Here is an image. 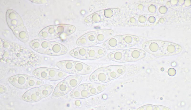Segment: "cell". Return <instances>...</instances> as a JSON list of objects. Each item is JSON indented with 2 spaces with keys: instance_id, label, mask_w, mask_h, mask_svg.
I'll return each mask as SVG.
<instances>
[{
  "instance_id": "cell-1",
  "label": "cell",
  "mask_w": 191,
  "mask_h": 110,
  "mask_svg": "<svg viewBox=\"0 0 191 110\" xmlns=\"http://www.w3.org/2000/svg\"><path fill=\"white\" fill-rule=\"evenodd\" d=\"M143 49L149 53L156 55H175L177 50L175 43L158 40L150 41L144 43Z\"/></svg>"
},
{
  "instance_id": "cell-2",
  "label": "cell",
  "mask_w": 191,
  "mask_h": 110,
  "mask_svg": "<svg viewBox=\"0 0 191 110\" xmlns=\"http://www.w3.org/2000/svg\"><path fill=\"white\" fill-rule=\"evenodd\" d=\"M89 79L92 82L100 83L110 81L108 75L106 67H101L96 70L90 75Z\"/></svg>"
},
{
  "instance_id": "cell-3",
  "label": "cell",
  "mask_w": 191,
  "mask_h": 110,
  "mask_svg": "<svg viewBox=\"0 0 191 110\" xmlns=\"http://www.w3.org/2000/svg\"><path fill=\"white\" fill-rule=\"evenodd\" d=\"M76 43L79 46L85 47L92 46L97 44L95 31L84 34L77 40Z\"/></svg>"
},
{
  "instance_id": "cell-4",
  "label": "cell",
  "mask_w": 191,
  "mask_h": 110,
  "mask_svg": "<svg viewBox=\"0 0 191 110\" xmlns=\"http://www.w3.org/2000/svg\"><path fill=\"white\" fill-rule=\"evenodd\" d=\"M103 47L110 50L122 49V35H117L111 37L103 43Z\"/></svg>"
},
{
  "instance_id": "cell-5",
  "label": "cell",
  "mask_w": 191,
  "mask_h": 110,
  "mask_svg": "<svg viewBox=\"0 0 191 110\" xmlns=\"http://www.w3.org/2000/svg\"><path fill=\"white\" fill-rule=\"evenodd\" d=\"M29 76L24 74L17 75L10 77L9 81L11 83L17 87L26 89L28 87L27 82Z\"/></svg>"
},
{
  "instance_id": "cell-6",
  "label": "cell",
  "mask_w": 191,
  "mask_h": 110,
  "mask_svg": "<svg viewBox=\"0 0 191 110\" xmlns=\"http://www.w3.org/2000/svg\"><path fill=\"white\" fill-rule=\"evenodd\" d=\"M106 53L104 48L97 46H92L87 47V59L94 60L102 57Z\"/></svg>"
},
{
  "instance_id": "cell-7",
  "label": "cell",
  "mask_w": 191,
  "mask_h": 110,
  "mask_svg": "<svg viewBox=\"0 0 191 110\" xmlns=\"http://www.w3.org/2000/svg\"><path fill=\"white\" fill-rule=\"evenodd\" d=\"M68 51L67 48L63 45L56 42L51 41L48 55L57 56L66 54Z\"/></svg>"
},
{
  "instance_id": "cell-8",
  "label": "cell",
  "mask_w": 191,
  "mask_h": 110,
  "mask_svg": "<svg viewBox=\"0 0 191 110\" xmlns=\"http://www.w3.org/2000/svg\"><path fill=\"white\" fill-rule=\"evenodd\" d=\"M108 75L110 80L117 78L123 74L125 67L121 65H111L106 67Z\"/></svg>"
},
{
  "instance_id": "cell-9",
  "label": "cell",
  "mask_w": 191,
  "mask_h": 110,
  "mask_svg": "<svg viewBox=\"0 0 191 110\" xmlns=\"http://www.w3.org/2000/svg\"><path fill=\"white\" fill-rule=\"evenodd\" d=\"M107 57L114 61L122 63L127 62L126 49H119L111 52L108 54Z\"/></svg>"
},
{
  "instance_id": "cell-10",
  "label": "cell",
  "mask_w": 191,
  "mask_h": 110,
  "mask_svg": "<svg viewBox=\"0 0 191 110\" xmlns=\"http://www.w3.org/2000/svg\"><path fill=\"white\" fill-rule=\"evenodd\" d=\"M126 52L127 62L138 61L143 58L146 55L143 50L135 48L127 49Z\"/></svg>"
},
{
  "instance_id": "cell-11",
  "label": "cell",
  "mask_w": 191,
  "mask_h": 110,
  "mask_svg": "<svg viewBox=\"0 0 191 110\" xmlns=\"http://www.w3.org/2000/svg\"><path fill=\"white\" fill-rule=\"evenodd\" d=\"M22 98L23 100L29 102L39 101L42 98L39 88L35 87L28 90L23 95Z\"/></svg>"
},
{
  "instance_id": "cell-12",
  "label": "cell",
  "mask_w": 191,
  "mask_h": 110,
  "mask_svg": "<svg viewBox=\"0 0 191 110\" xmlns=\"http://www.w3.org/2000/svg\"><path fill=\"white\" fill-rule=\"evenodd\" d=\"M97 44L103 43L111 37L114 32L112 30L103 29L95 31Z\"/></svg>"
},
{
  "instance_id": "cell-13",
  "label": "cell",
  "mask_w": 191,
  "mask_h": 110,
  "mask_svg": "<svg viewBox=\"0 0 191 110\" xmlns=\"http://www.w3.org/2000/svg\"><path fill=\"white\" fill-rule=\"evenodd\" d=\"M57 34L59 37L62 35L68 36L75 31V27L72 25L60 24L55 25Z\"/></svg>"
},
{
  "instance_id": "cell-14",
  "label": "cell",
  "mask_w": 191,
  "mask_h": 110,
  "mask_svg": "<svg viewBox=\"0 0 191 110\" xmlns=\"http://www.w3.org/2000/svg\"><path fill=\"white\" fill-rule=\"evenodd\" d=\"M92 71L91 68L83 62L75 61L73 74L83 75L89 74Z\"/></svg>"
},
{
  "instance_id": "cell-15",
  "label": "cell",
  "mask_w": 191,
  "mask_h": 110,
  "mask_svg": "<svg viewBox=\"0 0 191 110\" xmlns=\"http://www.w3.org/2000/svg\"><path fill=\"white\" fill-rule=\"evenodd\" d=\"M123 49L130 47L136 45L139 40L137 36L129 34L122 35Z\"/></svg>"
},
{
  "instance_id": "cell-16",
  "label": "cell",
  "mask_w": 191,
  "mask_h": 110,
  "mask_svg": "<svg viewBox=\"0 0 191 110\" xmlns=\"http://www.w3.org/2000/svg\"><path fill=\"white\" fill-rule=\"evenodd\" d=\"M71 90L70 88L64 80L60 82L56 87L53 95L55 97L64 95Z\"/></svg>"
},
{
  "instance_id": "cell-17",
  "label": "cell",
  "mask_w": 191,
  "mask_h": 110,
  "mask_svg": "<svg viewBox=\"0 0 191 110\" xmlns=\"http://www.w3.org/2000/svg\"><path fill=\"white\" fill-rule=\"evenodd\" d=\"M87 47H78L71 50L70 52V55L76 58L81 60L87 59Z\"/></svg>"
},
{
  "instance_id": "cell-18",
  "label": "cell",
  "mask_w": 191,
  "mask_h": 110,
  "mask_svg": "<svg viewBox=\"0 0 191 110\" xmlns=\"http://www.w3.org/2000/svg\"><path fill=\"white\" fill-rule=\"evenodd\" d=\"M82 78V77L80 75H71L67 76L64 80L72 90L78 86Z\"/></svg>"
},
{
  "instance_id": "cell-19",
  "label": "cell",
  "mask_w": 191,
  "mask_h": 110,
  "mask_svg": "<svg viewBox=\"0 0 191 110\" xmlns=\"http://www.w3.org/2000/svg\"><path fill=\"white\" fill-rule=\"evenodd\" d=\"M75 61L71 60L61 61L58 62L57 67L66 73L73 74Z\"/></svg>"
},
{
  "instance_id": "cell-20",
  "label": "cell",
  "mask_w": 191,
  "mask_h": 110,
  "mask_svg": "<svg viewBox=\"0 0 191 110\" xmlns=\"http://www.w3.org/2000/svg\"><path fill=\"white\" fill-rule=\"evenodd\" d=\"M88 87L90 96L96 95L103 91L105 87L103 84L97 83L87 84Z\"/></svg>"
},
{
  "instance_id": "cell-21",
  "label": "cell",
  "mask_w": 191,
  "mask_h": 110,
  "mask_svg": "<svg viewBox=\"0 0 191 110\" xmlns=\"http://www.w3.org/2000/svg\"><path fill=\"white\" fill-rule=\"evenodd\" d=\"M13 31L16 36L22 41L25 42L28 41V34L24 27H16L13 29Z\"/></svg>"
},
{
  "instance_id": "cell-22",
  "label": "cell",
  "mask_w": 191,
  "mask_h": 110,
  "mask_svg": "<svg viewBox=\"0 0 191 110\" xmlns=\"http://www.w3.org/2000/svg\"><path fill=\"white\" fill-rule=\"evenodd\" d=\"M48 69L41 67L34 70L33 74L35 77L41 80H48Z\"/></svg>"
},
{
  "instance_id": "cell-23",
  "label": "cell",
  "mask_w": 191,
  "mask_h": 110,
  "mask_svg": "<svg viewBox=\"0 0 191 110\" xmlns=\"http://www.w3.org/2000/svg\"><path fill=\"white\" fill-rule=\"evenodd\" d=\"M42 98L49 96L52 92L53 89V87L50 85H42L39 87Z\"/></svg>"
},
{
  "instance_id": "cell-24",
  "label": "cell",
  "mask_w": 191,
  "mask_h": 110,
  "mask_svg": "<svg viewBox=\"0 0 191 110\" xmlns=\"http://www.w3.org/2000/svg\"><path fill=\"white\" fill-rule=\"evenodd\" d=\"M43 83L42 80L35 77L29 76L28 78L27 84L28 87L33 88L41 85Z\"/></svg>"
},
{
  "instance_id": "cell-25",
  "label": "cell",
  "mask_w": 191,
  "mask_h": 110,
  "mask_svg": "<svg viewBox=\"0 0 191 110\" xmlns=\"http://www.w3.org/2000/svg\"><path fill=\"white\" fill-rule=\"evenodd\" d=\"M51 41L45 39H41L40 48L37 52L40 53L48 54Z\"/></svg>"
},
{
  "instance_id": "cell-26",
  "label": "cell",
  "mask_w": 191,
  "mask_h": 110,
  "mask_svg": "<svg viewBox=\"0 0 191 110\" xmlns=\"http://www.w3.org/2000/svg\"><path fill=\"white\" fill-rule=\"evenodd\" d=\"M80 92L81 99H85L90 96L87 84H83L78 86Z\"/></svg>"
},
{
  "instance_id": "cell-27",
  "label": "cell",
  "mask_w": 191,
  "mask_h": 110,
  "mask_svg": "<svg viewBox=\"0 0 191 110\" xmlns=\"http://www.w3.org/2000/svg\"><path fill=\"white\" fill-rule=\"evenodd\" d=\"M44 29L48 33L50 39H55L59 37L57 34L55 25L49 26Z\"/></svg>"
},
{
  "instance_id": "cell-28",
  "label": "cell",
  "mask_w": 191,
  "mask_h": 110,
  "mask_svg": "<svg viewBox=\"0 0 191 110\" xmlns=\"http://www.w3.org/2000/svg\"><path fill=\"white\" fill-rule=\"evenodd\" d=\"M41 40V39L35 40L31 41L30 43L31 47L37 52L40 48Z\"/></svg>"
},
{
  "instance_id": "cell-29",
  "label": "cell",
  "mask_w": 191,
  "mask_h": 110,
  "mask_svg": "<svg viewBox=\"0 0 191 110\" xmlns=\"http://www.w3.org/2000/svg\"><path fill=\"white\" fill-rule=\"evenodd\" d=\"M57 69L48 68V80L52 81H56Z\"/></svg>"
},
{
  "instance_id": "cell-30",
  "label": "cell",
  "mask_w": 191,
  "mask_h": 110,
  "mask_svg": "<svg viewBox=\"0 0 191 110\" xmlns=\"http://www.w3.org/2000/svg\"><path fill=\"white\" fill-rule=\"evenodd\" d=\"M71 97L75 99H81L80 92L78 86L71 91L70 94Z\"/></svg>"
},
{
  "instance_id": "cell-31",
  "label": "cell",
  "mask_w": 191,
  "mask_h": 110,
  "mask_svg": "<svg viewBox=\"0 0 191 110\" xmlns=\"http://www.w3.org/2000/svg\"><path fill=\"white\" fill-rule=\"evenodd\" d=\"M67 75L66 73L59 69H57L56 81L65 78Z\"/></svg>"
}]
</instances>
